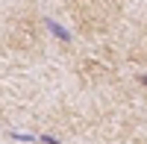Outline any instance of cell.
<instances>
[{
	"label": "cell",
	"mask_w": 147,
	"mask_h": 144,
	"mask_svg": "<svg viewBox=\"0 0 147 144\" xmlns=\"http://www.w3.org/2000/svg\"><path fill=\"white\" fill-rule=\"evenodd\" d=\"M44 24H47V30H50V32L56 35V38H62V41H71V32L62 27V24H56L53 18H44Z\"/></svg>",
	"instance_id": "cell-1"
},
{
	"label": "cell",
	"mask_w": 147,
	"mask_h": 144,
	"mask_svg": "<svg viewBox=\"0 0 147 144\" xmlns=\"http://www.w3.org/2000/svg\"><path fill=\"white\" fill-rule=\"evenodd\" d=\"M9 138H15V141H38V135H32V133H9Z\"/></svg>",
	"instance_id": "cell-2"
},
{
	"label": "cell",
	"mask_w": 147,
	"mask_h": 144,
	"mask_svg": "<svg viewBox=\"0 0 147 144\" xmlns=\"http://www.w3.org/2000/svg\"><path fill=\"white\" fill-rule=\"evenodd\" d=\"M141 82H144V85H147V77H141Z\"/></svg>",
	"instance_id": "cell-3"
}]
</instances>
